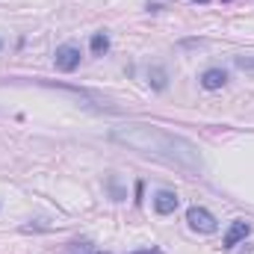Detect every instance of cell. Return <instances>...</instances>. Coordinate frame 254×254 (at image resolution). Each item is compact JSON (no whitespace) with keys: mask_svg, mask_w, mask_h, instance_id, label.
Here are the masks:
<instances>
[{"mask_svg":"<svg viewBox=\"0 0 254 254\" xmlns=\"http://www.w3.org/2000/svg\"><path fill=\"white\" fill-rule=\"evenodd\" d=\"M113 139L133 148V151H139V154H148V157H157V160H166V163H175V166H187V169L201 166L198 148L192 142L169 133V130H160V127H148V125L119 127L113 133Z\"/></svg>","mask_w":254,"mask_h":254,"instance_id":"6da1fadb","label":"cell"},{"mask_svg":"<svg viewBox=\"0 0 254 254\" xmlns=\"http://www.w3.org/2000/svg\"><path fill=\"white\" fill-rule=\"evenodd\" d=\"M187 222L192 225V231H201V234H213V231L219 228V225H216V219H213V213H210V210H204V207H190Z\"/></svg>","mask_w":254,"mask_h":254,"instance_id":"7a4b0ae2","label":"cell"},{"mask_svg":"<svg viewBox=\"0 0 254 254\" xmlns=\"http://www.w3.org/2000/svg\"><path fill=\"white\" fill-rule=\"evenodd\" d=\"M77 65H80V51H77L74 45L57 48V68H60V71H74Z\"/></svg>","mask_w":254,"mask_h":254,"instance_id":"3957f363","label":"cell"},{"mask_svg":"<svg viewBox=\"0 0 254 254\" xmlns=\"http://www.w3.org/2000/svg\"><path fill=\"white\" fill-rule=\"evenodd\" d=\"M249 234H252V225H249V222H234L231 231L225 234V249H234V246H237L240 240H246Z\"/></svg>","mask_w":254,"mask_h":254,"instance_id":"277c9868","label":"cell"},{"mask_svg":"<svg viewBox=\"0 0 254 254\" xmlns=\"http://www.w3.org/2000/svg\"><path fill=\"white\" fill-rule=\"evenodd\" d=\"M154 207H157V213L169 216V213H175V210H178V195H175V192H157Z\"/></svg>","mask_w":254,"mask_h":254,"instance_id":"5b68a950","label":"cell"},{"mask_svg":"<svg viewBox=\"0 0 254 254\" xmlns=\"http://www.w3.org/2000/svg\"><path fill=\"white\" fill-rule=\"evenodd\" d=\"M225 80H228V74H225L222 68H210V71H204L201 86H204V89H222V86H225Z\"/></svg>","mask_w":254,"mask_h":254,"instance_id":"8992f818","label":"cell"},{"mask_svg":"<svg viewBox=\"0 0 254 254\" xmlns=\"http://www.w3.org/2000/svg\"><path fill=\"white\" fill-rule=\"evenodd\" d=\"M107 48H110V39H107L104 33H95V36H92V54L101 57V54H107Z\"/></svg>","mask_w":254,"mask_h":254,"instance_id":"52a82bcc","label":"cell"},{"mask_svg":"<svg viewBox=\"0 0 254 254\" xmlns=\"http://www.w3.org/2000/svg\"><path fill=\"white\" fill-rule=\"evenodd\" d=\"M195 3H207V0H195Z\"/></svg>","mask_w":254,"mask_h":254,"instance_id":"ba28073f","label":"cell"}]
</instances>
